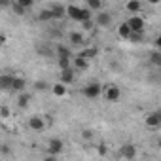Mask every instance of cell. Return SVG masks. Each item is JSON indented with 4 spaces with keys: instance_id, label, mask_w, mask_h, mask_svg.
I'll return each instance as SVG.
<instances>
[{
    "instance_id": "cell-9",
    "label": "cell",
    "mask_w": 161,
    "mask_h": 161,
    "mask_svg": "<svg viewBox=\"0 0 161 161\" xmlns=\"http://www.w3.org/2000/svg\"><path fill=\"white\" fill-rule=\"evenodd\" d=\"M95 23H97L99 27H108V25L112 23V15L106 14V12H99L97 17H95Z\"/></svg>"
},
{
    "instance_id": "cell-11",
    "label": "cell",
    "mask_w": 161,
    "mask_h": 161,
    "mask_svg": "<svg viewBox=\"0 0 161 161\" xmlns=\"http://www.w3.org/2000/svg\"><path fill=\"white\" fill-rule=\"evenodd\" d=\"M74 82V70L72 68H66V70H61V84L63 86H68Z\"/></svg>"
},
{
    "instance_id": "cell-24",
    "label": "cell",
    "mask_w": 161,
    "mask_h": 161,
    "mask_svg": "<svg viewBox=\"0 0 161 161\" xmlns=\"http://www.w3.org/2000/svg\"><path fill=\"white\" fill-rule=\"evenodd\" d=\"M38 19H40V21H49V19H53V17H51V12H49V10H42V12L38 14Z\"/></svg>"
},
{
    "instance_id": "cell-15",
    "label": "cell",
    "mask_w": 161,
    "mask_h": 161,
    "mask_svg": "<svg viewBox=\"0 0 161 161\" xmlns=\"http://www.w3.org/2000/svg\"><path fill=\"white\" fill-rule=\"evenodd\" d=\"M72 64H74V66H76L78 70H86L89 63H87V61H86L84 57H80V55H78V57H74V59H72Z\"/></svg>"
},
{
    "instance_id": "cell-7",
    "label": "cell",
    "mask_w": 161,
    "mask_h": 161,
    "mask_svg": "<svg viewBox=\"0 0 161 161\" xmlns=\"http://www.w3.org/2000/svg\"><path fill=\"white\" fill-rule=\"evenodd\" d=\"M27 87V82H25V78H19V76H14V82H12V87L10 91H17V93H23Z\"/></svg>"
},
{
    "instance_id": "cell-17",
    "label": "cell",
    "mask_w": 161,
    "mask_h": 161,
    "mask_svg": "<svg viewBox=\"0 0 161 161\" xmlns=\"http://www.w3.org/2000/svg\"><path fill=\"white\" fill-rule=\"evenodd\" d=\"M95 55H97V49H95V47H86V49H82V53H80V57H84L86 61L93 59Z\"/></svg>"
},
{
    "instance_id": "cell-20",
    "label": "cell",
    "mask_w": 161,
    "mask_h": 161,
    "mask_svg": "<svg viewBox=\"0 0 161 161\" xmlns=\"http://www.w3.org/2000/svg\"><path fill=\"white\" fill-rule=\"evenodd\" d=\"M53 93H55L57 97H64V95H66V86H63V84H55V86H53Z\"/></svg>"
},
{
    "instance_id": "cell-10",
    "label": "cell",
    "mask_w": 161,
    "mask_h": 161,
    "mask_svg": "<svg viewBox=\"0 0 161 161\" xmlns=\"http://www.w3.org/2000/svg\"><path fill=\"white\" fill-rule=\"evenodd\" d=\"M12 82H14V76H12V74H0V89L10 91Z\"/></svg>"
},
{
    "instance_id": "cell-14",
    "label": "cell",
    "mask_w": 161,
    "mask_h": 161,
    "mask_svg": "<svg viewBox=\"0 0 161 161\" xmlns=\"http://www.w3.org/2000/svg\"><path fill=\"white\" fill-rule=\"evenodd\" d=\"M29 127H31L32 131H42V129H44V119H42L40 116H32V118L29 119Z\"/></svg>"
},
{
    "instance_id": "cell-21",
    "label": "cell",
    "mask_w": 161,
    "mask_h": 161,
    "mask_svg": "<svg viewBox=\"0 0 161 161\" xmlns=\"http://www.w3.org/2000/svg\"><path fill=\"white\" fill-rule=\"evenodd\" d=\"M87 6H89V10H95V12L103 10V2H101V0H87Z\"/></svg>"
},
{
    "instance_id": "cell-6",
    "label": "cell",
    "mask_w": 161,
    "mask_h": 161,
    "mask_svg": "<svg viewBox=\"0 0 161 161\" xmlns=\"http://www.w3.org/2000/svg\"><path fill=\"white\" fill-rule=\"evenodd\" d=\"M103 93H104V97H106L110 103H116V101H119V87H116V86H110V87L103 89Z\"/></svg>"
},
{
    "instance_id": "cell-23",
    "label": "cell",
    "mask_w": 161,
    "mask_h": 161,
    "mask_svg": "<svg viewBox=\"0 0 161 161\" xmlns=\"http://www.w3.org/2000/svg\"><path fill=\"white\" fill-rule=\"evenodd\" d=\"M36 51H38L40 55H44V57H49V55L53 53V51H51V49H49V47H47L46 44H42V46H38V49H36Z\"/></svg>"
},
{
    "instance_id": "cell-8",
    "label": "cell",
    "mask_w": 161,
    "mask_h": 161,
    "mask_svg": "<svg viewBox=\"0 0 161 161\" xmlns=\"http://www.w3.org/2000/svg\"><path fill=\"white\" fill-rule=\"evenodd\" d=\"M146 125L152 129H157L161 125V112H153V114L146 116Z\"/></svg>"
},
{
    "instance_id": "cell-33",
    "label": "cell",
    "mask_w": 161,
    "mask_h": 161,
    "mask_svg": "<svg viewBox=\"0 0 161 161\" xmlns=\"http://www.w3.org/2000/svg\"><path fill=\"white\" fill-rule=\"evenodd\" d=\"M44 161H57V157H55V155H46Z\"/></svg>"
},
{
    "instance_id": "cell-1",
    "label": "cell",
    "mask_w": 161,
    "mask_h": 161,
    "mask_svg": "<svg viewBox=\"0 0 161 161\" xmlns=\"http://www.w3.org/2000/svg\"><path fill=\"white\" fill-rule=\"evenodd\" d=\"M66 14L70 15V19H74V21H80V23L89 21V19L93 17L89 10H86V8H78V6H68V8H66Z\"/></svg>"
},
{
    "instance_id": "cell-2",
    "label": "cell",
    "mask_w": 161,
    "mask_h": 161,
    "mask_svg": "<svg viewBox=\"0 0 161 161\" xmlns=\"http://www.w3.org/2000/svg\"><path fill=\"white\" fill-rule=\"evenodd\" d=\"M125 25L129 27V31H131V32H136V34H142V32H144V27H146L144 19H142V17H138V15H131V17L125 21Z\"/></svg>"
},
{
    "instance_id": "cell-18",
    "label": "cell",
    "mask_w": 161,
    "mask_h": 161,
    "mask_svg": "<svg viewBox=\"0 0 161 161\" xmlns=\"http://www.w3.org/2000/svg\"><path fill=\"white\" fill-rule=\"evenodd\" d=\"M29 101H31V95L21 93V95L17 97V106H19V108H27V106H29Z\"/></svg>"
},
{
    "instance_id": "cell-28",
    "label": "cell",
    "mask_w": 161,
    "mask_h": 161,
    "mask_svg": "<svg viewBox=\"0 0 161 161\" xmlns=\"http://www.w3.org/2000/svg\"><path fill=\"white\" fill-rule=\"evenodd\" d=\"M15 2L23 8V10H27V8H31L32 6V2H31V0H15Z\"/></svg>"
},
{
    "instance_id": "cell-32",
    "label": "cell",
    "mask_w": 161,
    "mask_h": 161,
    "mask_svg": "<svg viewBox=\"0 0 161 161\" xmlns=\"http://www.w3.org/2000/svg\"><path fill=\"white\" fill-rule=\"evenodd\" d=\"M82 136H84L86 140H89V138H93V133H91V131H84V133H82Z\"/></svg>"
},
{
    "instance_id": "cell-25",
    "label": "cell",
    "mask_w": 161,
    "mask_h": 161,
    "mask_svg": "<svg viewBox=\"0 0 161 161\" xmlns=\"http://www.w3.org/2000/svg\"><path fill=\"white\" fill-rule=\"evenodd\" d=\"M150 61H152V64L159 66V64H161V53H159V51H153L152 57H150Z\"/></svg>"
},
{
    "instance_id": "cell-29",
    "label": "cell",
    "mask_w": 161,
    "mask_h": 161,
    "mask_svg": "<svg viewBox=\"0 0 161 161\" xmlns=\"http://www.w3.org/2000/svg\"><path fill=\"white\" fill-rule=\"evenodd\" d=\"M34 89H36V91H46V89H47V84H46V82H36V84H34Z\"/></svg>"
},
{
    "instance_id": "cell-12",
    "label": "cell",
    "mask_w": 161,
    "mask_h": 161,
    "mask_svg": "<svg viewBox=\"0 0 161 161\" xmlns=\"http://www.w3.org/2000/svg\"><path fill=\"white\" fill-rule=\"evenodd\" d=\"M49 12H51V17H53V19H63L64 14H66V8L61 6V4H55V6L49 8Z\"/></svg>"
},
{
    "instance_id": "cell-27",
    "label": "cell",
    "mask_w": 161,
    "mask_h": 161,
    "mask_svg": "<svg viewBox=\"0 0 161 161\" xmlns=\"http://www.w3.org/2000/svg\"><path fill=\"white\" fill-rule=\"evenodd\" d=\"M12 8H14V12H15L17 15H23V14H25V10H23V8H21V6H19L17 2H15V0L12 2Z\"/></svg>"
},
{
    "instance_id": "cell-13",
    "label": "cell",
    "mask_w": 161,
    "mask_h": 161,
    "mask_svg": "<svg viewBox=\"0 0 161 161\" xmlns=\"http://www.w3.org/2000/svg\"><path fill=\"white\" fill-rule=\"evenodd\" d=\"M55 53H57V59H72V51H70V47H66V46H57L55 47Z\"/></svg>"
},
{
    "instance_id": "cell-30",
    "label": "cell",
    "mask_w": 161,
    "mask_h": 161,
    "mask_svg": "<svg viewBox=\"0 0 161 161\" xmlns=\"http://www.w3.org/2000/svg\"><path fill=\"white\" fill-rule=\"evenodd\" d=\"M129 40H131V42H142V34L131 32V34H129Z\"/></svg>"
},
{
    "instance_id": "cell-4",
    "label": "cell",
    "mask_w": 161,
    "mask_h": 161,
    "mask_svg": "<svg viewBox=\"0 0 161 161\" xmlns=\"http://www.w3.org/2000/svg\"><path fill=\"white\" fill-rule=\"evenodd\" d=\"M63 140H59V138H51L49 140V144H47V155H59L61 152H63Z\"/></svg>"
},
{
    "instance_id": "cell-16",
    "label": "cell",
    "mask_w": 161,
    "mask_h": 161,
    "mask_svg": "<svg viewBox=\"0 0 161 161\" xmlns=\"http://www.w3.org/2000/svg\"><path fill=\"white\" fill-rule=\"evenodd\" d=\"M70 44L72 46H82L84 44V36H82V32H70Z\"/></svg>"
},
{
    "instance_id": "cell-34",
    "label": "cell",
    "mask_w": 161,
    "mask_h": 161,
    "mask_svg": "<svg viewBox=\"0 0 161 161\" xmlns=\"http://www.w3.org/2000/svg\"><path fill=\"white\" fill-rule=\"evenodd\" d=\"M6 44V36L4 34H0V46H4Z\"/></svg>"
},
{
    "instance_id": "cell-26",
    "label": "cell",
    "mask_w": 161,
    "mask_h": 161,
    "mask_svg": "<svg viewBox=\"0 0 161 161\" xmlns=\"http://www.w3.org/2000/svg\"><path fill=\"white\" fill-rule=\"evenodd\" d=\"M0 153H2V155H10L12 153V146L10 144H2V146H0Z\"/></svg>"
},
{
    "instance_id": "cell-19",
    "label": "cell",
    "mask_w": 161,
    "mask_h": 161,
    "mask_svg": "<svg viewBox=\"0 0 161 161\" xmlns=\"http://www.w3.org/2000/svg\"><path fill=\"white\" fill-rule=\"evenodd\" d=\"M131 14H136V12H140L142 10V4L140 2H136V0H131V2H127V6H125Z\"/></svg>"
},
{
    "instance_id": "cell-5",
    "label": "cell",
    "mask_w": 161,
    "mask_h": 161,
    "mask_svg": "<svg viewBox=\"0 0 161 161\" xmlns=\"http://www.w3.org/2000/svg\"><path fill=\"white\" fill-rule=\"evenodd\" d=\"M119 155H121V157H125V159H133V157L136 155V146H135V144H131V142L123 144V146L119 148Z\"/></svg>"
},
{
    "instance_id": "cell-22",
    "label": "cell",
    "mask_w": 161,
    "mask_h": 161,
    "mask_svg": "<svg viewBox=\"0 0 161 161\" xmlns=\"http://www.w3.org/2000/svg\"><path fill=\"white\" fill-rule=\"evenodd\" d=\"M118 34H119L121 38H129L131 31H129V27H127L125 23H121V25H119V29H118Z\"/></svg>"
},
{
    "instance_id": "cell-31",
    "label": "cell",
    "mask_w": 161,
    "mask_h": 161,
    "mask_svg": "<svg viewBox=\"0 0 161 161\" xmlns=\"http://www.w3.org/2000/svg\"><path fill=\"white\" fill-rule=\"evenodd\" d=\"M82 27H84V31H91V29H93V21H91V19H89V21H84Z\"/></svg>"
},
{
    "instance_id": "cell-3",
    "label": "cell",
    "mask_w": 161,
    "mask_h": 161,
    "mask_svg": "<svg viewBox=\"0 0 161 161\" xmlns=\"http://www.w3.org/2000/svg\"><path fill=\"white\" fill-rule=\"evenodd\" d=\"M82 93L87 97V99H97L101 93H103V87H101V84H89V86H86L84 89H82Z\"/></svg>"
}]
</instances>
